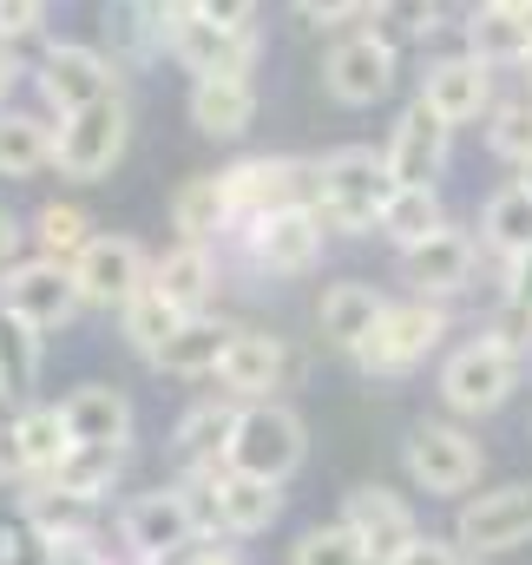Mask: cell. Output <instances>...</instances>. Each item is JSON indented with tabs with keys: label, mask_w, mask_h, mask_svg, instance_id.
I'll use <instances>...</instances> for the list:
<instances>
[{
	"label": "cell",
	"mask_w": 532,
	"mask_h": 565,
	"mask_svg": "<svg viewBox=\"0 0 532 565\" xmlns=\"http://www.w3.org/2000/svg\"><path fill=\"white\" fill-rule=\"evenodd\" d=\"M395 198V171H389V151H369V145H342L316 164V217L329 231H375L382 211Z\"/></svg>",
	"instance_id": "6da1fadb"
},
{
	"label": "cell",
	"mask_w": 532,
	"mask_h": 565,
	"mask_svg": "<svg viewBox=\"0 0 532 565\" xmlns=\"http://www.w3.org/2000/svg\"><path fill=\"white\" fill-rule=\"evenodd\" d=\"M309 454V434H302V415L283 408V402H251L237 427H231V447H224V467L237 473H257V480H289Z\"/></svg>",
	"instance_id": "7a4b0ae2"
},
{
	"label": "cell",
	"mask_w": 532,
	"mask_h": 565,
	"mask_svg": "<svg viewBox=\"0 0 532 565\" xmlns=\"http://www.w3.org/2000/svg\"><path fill=\"white\" fill-rule=\"evenodd\" d=\"M513 388H520V349L507 335H480V342L454 349L440 369V402L454 415H493Z\"/></svg>",
	"instance_id": "3957f363"
},
{
	"label": "cell",
	"mask_w": 532,
	"mask_h": 565,
	"mask_svg": "<svg viewBox=\"0 0 532 565\" xmlns=\"http://www.w3.org/2000/svg\"><path fill=\"white\" fill-rule=\"evenodd\" d=\"M126 139H132V113L126 99H99V106H79L60 119V139H53V164L66 178H106L119 158H126Z\"/></svg>",
	"instance_id": "277c9868"
},
{
	"label": "cell",
	"mask_w": 532,
	"mask_h": 565,
	"mask_svg": "<svg viewBox=\"0 0 532 565\" xmlns=\"http://www.w3.org/2000/svg\"><path fill=\"white\" fill-rule=\"evenodd\" d=\"M440 329H447V316H440L434 302H389V309L375 316V329L355 342V362H362L369 375H401V369H414V362L440 342Z\"/></svg>",
	"instance_id": "5b68a950"
},
{
	"label": "cell",
	"mask_w": 532,
	"mask_h": 565,
	"mask_svg": "<svg viewBox=\"0 0 532 565\" xmlns=\"http://www.w3.org/2000/svg\"><path fill=\"white\" fill-rule=\"evenodd\" d=\"M191 493V487H184ZM191 507H198V526H224V533H264L276 526V513H283V493H276V480H257V473H237V467H211L204 473V487L191 493Z\"/></svg>",
	"instance_id": "8992f818"
},
{
	"label": "cell",
	"mask_w": 532,
	"mask_h": 565,
	"mask_svg": "<svg viewBox=\"0 0 532 565\" xmlns=\"http://www.w3.org/2000/svg\"><path fill=\"white\" fill-rule=\"evenodd\" d=\"M407 480L434 500H454L480 480V440L447 422H427L407 434Z\"/></svg>",
	"instance_id": "52a82bcc"
},
{
	"label": "cell",
	"mask_w": 532,
	"mask_h": 565,
	"mask_svg": "<svg viewBox=\"0 0 532 565\" xmlns=\"http://www.w3.org/2000/svg\"><path fill=\"white\" fill-rule=\"evenodd\" d=\"M532 540V480H513V487H493L480 500L460 507V526H454V546L467 553H513Z\"/></svg>",
	"instance_id": "ba28073f"
},
{
	"label": "cell",
	"mask_w": 532,
	"mask_h": 565,
	"mask_svg": "<svg viewBox=\"0 0 532 565\" xmlns=\"http://www.w3.org/2000/svg\"><path fill=\"white\" fill-rule=\"evenodd\" d=\"M0 302L20 309L33 329H60V322H73V309H79L86 296H79V282H73V264L33 257V264H13V270L0 277Z\"/></svg>",
	"instance_id": "9c48e42d"
},
{
	"label": "cell",
	"mask_w": 532,
	"mask_h": 565,
	"mask_svg": "<svg viewBox=\"0 0 532 565\" xmlns=\"http://www.w3.org/2000/svg\"><path fill=\"white\" fill-rule=\"evenodd\" d=\"M73 282L86 302H106V309H126L138 289L151 282V264L132 237H93L79 257H73Z\"/></svg>",
	"instance_id": "30bf717a"
},
{
	"label": "cell",
	"mask_w": 532,
	"mask_h": 565,
	"mask_svg": "<svg viewBox=\"0 0 532 565\" xmlns=\"http://www.w3.org/2000/svg\"><path fill=\"white\" fill-rule=\"evenodd\" d=\"M191 533H198V507H191L184 487L138 493L132 507H126V546H132L138 559H171V553L191 546Z\"/></svg>",
	"instance_id": "8fae6325"
},
{
	"label": "cell",
	"mask_w": 532,
	"mask_h": 565,
	"mask_svg": "<svg viewBox=\"0 0 532 565\" xmlns=\"http://www.w3.org/2000/svg\"><path fill=\"white\" fill-rule=\"evenodd\" d=\"M322 86H329L336 106H375V99L395 86V46H389L382 33L342 40V46L329 53V66H322Z\"/></svg>",
	"instance_id": "7c38bea8"
},
{
	"label": "cell",
	"mask_w": 532,
	"mask_h": 565,
	"mask_svg": "<svg viewBox=\"0 0 532 565\" xmlns=\"http://www.w3.org/2000/svg\"><path fill=\"white\" fill-rule=\"evenodd\" d=\"M40 93H46V106L66 119V113H79V106L119 99V73H113V60L93 53V46H53L46 66H40Z\"/></svg>",
	"instance_id": "4fadbf2b"
},
{
	"label": "cell",
	"mask_w": 532,
	"mask_h": 565,
	"mask_svg": "<svg viewBox=\"0 0 532 565\" xmlns=\"http://www.w3.org/2000/svg\"><path fill=\"white\" fill-rule=\"evenodd\" d=\"M251 257L269 277H302L316 257H322V217L309 204H289V211H269V217H251Z\"/></svg>",
	"instance_id": "5bb4252c"
},
{
	"label": "cell",
	"mask_w": 532,
	"mask_h": 565,
	"mask_svg": "<svg viewBox=\"0 0 532 565\" xmlns=\"http://www.w3.org/2000/svg\"><path fill=\"white\" fill-rule=\"evenodd\" d=\"M342 526L369 546V559H375V565H389L401 546H414V540H421L414 507H407L401 493H389V487H355V493H349V507H342Z\"/></svg>",
	"instance_id": "9a60e30c"
},
{
	"label": "cell",
	"mask_w": 532,
	"mask_h": 565,
	"mask_svg": "<svg viewBox=\"0 0 532 565\" xmlns=\"http://www.w3.org/2000/svg\"><path fill=\"white\" fill-rule=\"evenodd\" d=\"M487 99H493V66H487V60H474V53H454V60L427 66V79H421V106H427V113H440L447 126L480 119V113H487Z\"/></svg>",
	"instance_id": "2e32d148"
},
{
	"label": "cell",
	"mask_w": 532,
	"mask_h": 565,
	"mask_svg": "<svg viewBox=\"0 0 532 565\" xmlns=\"http://www.w3.org/2000/svg\"><path fill=\"white\" fill-rule=\"evenodd\" d=\"M447 132H454V126L414 99V106L401 113L395 139H389V171H395V184H434L440 164H447Z\"/></svg>",
	"instance_id": "e0dca14e"
},
{
	"label": "cell",
	"mask_w": 532,
	"mask_h": 565,
	"mask_svg": "<svg viewBox=\"0 0 532 565\" xmlns=\"http://www.w3.org/2000/svg\"><path fill=\"white\" fill-rule=\"evenodd\" d=\"M171 53L198 73V79H211V73H251V33H231V26H217V20H198V13H178L171 20Z\"/></svg>",
	"instance_id": "ac0fdd59"
},
{
	"label": "cell",
	"mask_w": 532,
	"mask_h": 565,
	"mask_svg": "<svg viewBox=\"0 0 532 565\" xmlns=\"http://www.w3.org/2000/svg\"><path fill=\"white\" fill-rule=\"evenodd\" d=\"M224 198L244 217L289 211V204H302V164H289V158H251V164L224 171Z\"/></svg>",
	"instance_id": "d6986e66"
},
{
	"label": "cell",
	"mask_w": 532,
	"mask_h": 565,
	"mask_svg": "<svg viewBox=\"0 0 532 565\" xmlns=\"http://www.w3.org/2000/svg\"><path fill=\"white\" fill-rule=\"evenodd\" d=\"M283 369H289V355H283L276 335L237 329L231 349H224V362H217V382H224L231 395H244V402H269V388H283Z\"/></svg>",
	"instance_id": "ffe728a7"
},
{
	"label": "cell",
	"mask_w": 532,
	"mask_h": 565,
	"mask_svg": "<svg viewBox=\"0 0 532 565\" xmlns=\"http://www.w3.org/2000/svg\"><path fill=\"white\" fill-rule=\"evenodd\" d=\"M73 447H126L132 440V402L119 388H73L60 402Z\"/></svg>",
	"instance_id": "44dd1931"
},
{
	"label": "cell",
	"mask_w": 532,
	"mask_h": 565,
	"mask_svg": "<svg viewBox=\"0 0 532 565\" xmlns=\"http://www.w3.org/2000/svg\"><path fill=\"white\" fill-rule=\"evenodd\" d=\"M257 119V86L244 73H211L191 86V126L211 132V139H237L244 126Z\"/></svg>",
	"instance_id": "7402d4cb"
},
{
	"label": "cell",
	"mask_w": 532,
	"mask_h": 565,
	"mask_svg": "<svg viewBox=\"0 0 532 565\" xmlns=\"http://www.w3.org/2000/svg\"><path fill=\"white\" fill-rule=\"evenodd\" d=\"M407 277L421 296H454L474 282V237L467 231H434L427 244L407 250Z\"/></svg>",
	"instance_id": "603a6c76"
},
{
	"label": "cell",
	"mask_w": 532,
	"mask_h": 565,
	"mask_svg": "<svg viewBox=\"0 0 532 565\" xmlns=\"http://www.w3.org/2000/svg\"><path fill=\"white\" fill-rule=\"evenodd\" d=\"M231 335H237V329H224V322H211V316H184V322L158 342L151 369H164V375H217Z\"/></svg>",
	"instance_id": "cb8c5ba5"
},
{
	"label": "cell",
	"mask_w": 532,
	"mask_h": 565,
	"mask_svg": "<svg viewBox=\"0 0 532 565\" xmlns=\"http://www.w3.org/2000/svg\"><path fill=\"white\" fill-rule=\"evenodd\" d=\"M151 289H158L178 316H198V309L211 302V289H217V264H211V250H204V244H178L171 257H158Z\"/></svg>",
	"instance_id": "d4e9b609"
},
{
	"label": "cell",
	"mask_w": 532,
	"mask_h": 565,
	"mask_svg": "<svg viewBox=\"0 0 532 565\" xmlns=\"http://www.w3.org/2000/svg\"><path fill=\"white\" fill-rule=\"evenodd\" d=\"M389 302L369 289V282H329L322 289V309H316V322H322V335L336 342V349H349L355 355V342L375 329V316H382Z\"/></svg>",
	"instance_id": "484cf974"
},
{
	"label": "cell",
	"mask_w": 532,
	"mask_h": 565,
	"mask_svg": "<svg viewBox=\"0 0 532 565\" xmlns=\"http://www.w3.org/2000/svg\"><path fill=\"white\" fill-rule=\"evenodd\" d=\"M40 335H46V329H33L20 309L0 302V388H7V395H26V388L40 382V355H46Z\"/></svg>",
	"instance_id": "4316f807"
},
{
	"label": "cell",
	"mask_w": 532,
	"mask_h": 565,
	"mask_svg": "<svg viewBox=\"0 0 532 565\" xmlns=\"http://www.w3.org/2000/svg\"><path fill=\"white\" fill-rule=\"evenodd\" d=\"M53 126L33 113H0V178H33L40 164H53Z\"/></svg>",
	"instance_id": "83f0119b"
},
{
	"label": "cell",
	"mask_w": 532,
	"mask_h": 565,
	"mask_svg": "<svg viewBox=\"0 0 532 565\" xmlns=\"http://www.w3.org/2000/svg\"><path fill=\"white\" fill-rule=\"evenodd\" d=\"M382 231L395 237L401 250H414V244H427L434 231H447L434 184H395V198H389V211H382Z\"/></svg>",
	"instance_id": "f1b7e54d"
},
{
	"label": "cell",
	"mask_w": 532,
	"mask_h": 565,
	"mask_svg": "<svg viewBox=\"0 0 532 565\" xmlns=\"http://www.w3.org/2000/svg\"><path fill=\"white\" fill-rule=\"evenodd\" d=\"M480 237L500 250V257H532V191L526 184H513V191H500L487 211H480Z\"/></svg>",
	"instance_id": "f546056e"
},
{
	"label": "cell",
	"mask_w": 532,
	"mask_h": 565,
	"mask_svg": "<svg viewBox=\"0 0 532 565\" xmlns=\"http://www.w3.org/2000/svg\"><path fill=\"white\" fill-rule=\"evenodd\" d=\"M231 217V198H224V178H191L178 198H171V224L184 244H204L217 224Z\"/></svg>",
	"instance_id": "4dcf8cb0"
},
{
	"label": "cell",
	"mask_w": 532,
	"mask_h": 565,
	"mask_svg": "<svg viewBox=\"0 0 532 565\" xmlns=\"http://www.w3.org/2000/svg\"><path fill=\"white\" fill-rule=\"evenodd\" d=\"M26 526H40L53 546H66V540H86V533H93V500L46 487V493H33V500H26Z\"/></svg>",
	"instance_id": "1f68e13d"
},
{
	"label": "cell",
	"mask_w": 532,
	"mask_h": 565,
	"mask_svg": "<svg viewBox=\"0 0 532 565\" xmlns=\"http://www.w3.org/2000/svg\"><path fill=\"white\" fill-rule=\"evenodd\" d=\"M532 53V20H513V13H480L474 20V60H487V66H520Z\"/></svg>",
	"instance_id": "d6a6232c"
},
{
	"label": "cell",
	"mask_w": 532,
	"mask_h": 565,
	"mask_svg": "<svg viewBox=\"0 0 532 565\" xmlns=\"http://www.w3.org/2000/svg\"><path fill=\"white\" fill-rule=\"evenodd\" d=\"M113 480H119V447H73L53 467V487L60 493H79V500H99Z\"/></svg>",
	"instance_id": "836d02e7"
},
{
	"label": "cell",
	"mask_w": 532,
	"mask_h": 565,
	"mask_svg": "<svg viewBox=\"0 0 532 565\" xmlns=\"http://www.w3.org/2000/svg\"><path fill=\"white\" fill-rule=\"evenodd\" d=\"M13 427H20V447H26V467L33 473H53L73 454V434H66V415L60 408H26Z\"/></svg>",
	"instance_id": "e575fe53"
},
{
	"label": "cell",
	"mask_w": 532,
	"mask_h": 565,
	"mask_svg": "<svg viewBox=\"0 0 532 565\" xmlns=\"http://www.w3.org/2000/svg\"><path fill=\"white\" fill-rule=\"evenodd\" d=\"M231 427H237L231 408L204 402V408H191V415L178 422V454H184V460H217V454L231 447Z\"/></svg>",
	"instance_id": "d590c367"
},
{
	"label": "cell",
	"mask_w": 532,
	"mask_h": 565,
	"mask_svg": "<svg viewBox=\"0 0 532 565\" xmlns=\"http://www.w3.org/2000/svg\"><path fill=\"white\" fill-rule=\"evenodd\" d=\"M178 322H184V316H178V309H171V302H164V296H158L151 282H145L132 302H126V335H132L138 355H158V342H164V335H171Z\"/></svg>",
	"instance_id": "8d00e7d4"
},
{
	"label": "cell",
	"mask_w": 532,
	"mask_h": 565,
	"mask_svg": "<svg viewBox=\"0 0 532 565\" xmlns=\"http://www.w3.org/2000/svg\"><path fill=\"white\" fill-rule=\"evenodd\" d=\"M289 565H375V559H369V546H362L349 526H316V533L296 540Z\"/></svg>",
	"instance_id": "74e56055"
},
{
	"label": "cell",
	"mask_w": 532,
	"mask_h": 565,
	"mask_svg": "<svg viewBox=\"0 0 532 565\" xmlns=\"http://www.w3.org/2000/svg\"><path fill=\"white\" fill-rule=\"evenodd\" d=\"M40 244H46V257L73 264V257L93 244V224H86V211H73V204H46V211H40Z\"/></svg>",
	"instance_id": "f35d334b"
},
{
	"label": "cell",
	"mask_w": 532,
	"mask_h": 565,
	"mask_svg": "<svg viewBox=\"0 0 532 565\" xmlns=\"http://www.w3.org/2000/svg\"><path fill=\"white\" fill-rule=\"evenodd\" d=\"M375 7V33L401 46V40H421L427 26H434V13H440V0H369Z\"/></svg>",
	"instance_id": "ab89813d"
},
{
	"label": "cell",
	"mask_w": 532,
	"mask_h": 565,
	"mask_svg": "<svg viewBox=\"0 0 532 565\" xmlns=\"http://www.w3.org/2000/svg\"><path fill=\"white\" fill-rule=\"evenodd\" d=\"M487 145H493L500 158L526 164V158H532V99H513V106H500V113H493V126H487Z\"/></svg>",
	"instance_id": "60d3db41"
},
{
	"label": "cell",
	"mask_w": 532,
	"mask_h": 565,
	"mask_svg": "<svg viewBox=\"0 0 532 565\" xmlns=\"http://www.w3.org/2000/svg\"><path fill=\"white\" fill-rule=\"evenodd\" d=\"M0 565H53V540L40 526H13L0 533Z\"/></svg>",
	"instance_id": "b9f144b4"
},
{
	"label": "cell",
	"mask_w": 532,
	"mask_h": 565,
	"mask_svg": "<svg viewBox=\"0 0 532 565\" xmlns=\"http://www.w3.org/2000/svg\"><path fill=\"white\" fill-rule=\"evenodd\" d=\"M191 13H198V20H217V26H231V33H251L257 0H191Z\"/></svg>",
	"instance_id": "7bdbcfd3"
},
{
	"label": "cell",
	"mask_w": 532,
	"mask_h": 565,
	"mask_svg": "<svg viewBox=\"0 0 532 565\" xmlns=\"http://www.w3.org/2000/svg\"><path fill=\"white\" fill-rule=\"evenodd\" d=\"M40 13H46V0H0V40H26L40 26Z\"/></svg>",
	"instance_id": "ee69618b"
},
{
	"label": "cell",
	"mask_w": 532,
	"mask_h": 565,
	"mask_svg": "<svg viewBox=\"0 0 532 565\" xmlns=\"http://www.w3.org/2000/svg\"><path fill=\"white\" fill-rule=\"evenodd\" d=\"M389 565H467V559H460V546H447V540H427V533H421V540H414V546H401Z\"/></svg>",
	"instance_id": "f6af8a7d"
},
{
	"label": "cell",
	"mask_w": 532,
	"mask_h": 565,
	"mask_svg": "<svg viewBox=\"0 0 532 565\" xmlns=\"http://www.w3.org/2000/svg\"><path fill=\"white\" fill-rule=\"evenodd\" d=\"M369 0H296V13L302 20H316V26H342V20H355Z\"/></svg>",
	"instance_id": "bcb514c9"
},
{
	"label": "cell",
	"mask_w": 532,
	"mask_h": 565,
	"mask_svg": "<svg viewBox=\"0 0 532 565\" xmlns=\"http://www.w3.org/2000/svg\"><path fill=\"white\" fill-rule=\"evenodd\" d=\"M33 467H26V447H20V427L13 422H0V487L7 480H26Z\"/></svg>",
	"instance_id": "7dc6e473"
},
{
	"label": "cell",
	"mask_w": 532,
	"mask_h": 565,
	"mask_svg": "<svg viewBox=\"0 0 532 565\" xmlns=\"http://www.w3.org/2000/svg\"><path fill=\"white\" fill-rule=\"evenodd\" d=\"M53 565H106L86 540H66V546H53Z\"/></svg>",
	"instance_id": "c3c4849f"
},
{
	"label": "cell",
	"mask_w": 532,
	"mask_h": 565,
	"mask_svg": "<svg viewBox=\"0 0 532 565\" xmlns=\"http://www.w3.org/2000/svg\"><path fill=\"white\" fill-rule=\"evenodd\" d=\"M184 565H244V559H237L231 546H191V553H184Z\"/></svg>",
	"instance_id": "681fc988"
},
{
	"label": "cell",
	"mask_w": 532,
	"mask_h": 565,
	"mask_svg": "<svg viewBox=\"0 0 532 565\" xmlns=\"http://www.w3.org/2000/svg\"><path fill=\"white\" fill-rule=\"evenodd\" d=\"M513 302L532 316V257H520V264H513Z\"/></svg>",
	"instance_id": "f907efd6"
},
{
	"label": "cell",
	"mask_w": 532,
	"mask_h": 565,
	"mask_svg": "<svg viewBox=\"0 0 532 565\" xmlns=\"http://www.w3.org/2000/svg\"><path fill=\"white\" fill-rule=\"evenodd\" d=\"M493 13H513V20H532V0H487Z\"/></svg>",
	"instance_id": "816d5d0a"
},
{
	"label": "cell",
	"mask_w": 532,
	"mask_h": 565,
	"mask_svg": "<svg viewBox=\"0 0 532 565\" xmlns=\"http://www.w3.org/2000/svg\"><path fill=\"white\" fill-rule=\"evenodd\" d=\"M13 73H20V66H13V53H7V46H0V99H7V93H13Z\"/></svg>",
	"instance_id": "f5cc1de1"
},
{
	"label": "cell",
	"mask_w": 532,
	"mask_h": 565,
	"mask_svg": "<svg viewBox=\"0 0 532 565\" xmlns=\"http://www.w3.org/2000/svg\"><path fill=\"white\" fill-rule=\"evenodd\" d=\"M7 244H13V224H7V217H0V250H7Z\"/></svg>",
	"instance_id": "db71d44e"
},
{
	"label": "cell",
	"mask_w": 532,
	"mask_h": 565,
	"mask_svg": "<svg viewBox=\"0 0 532 565\" xmlns=\"http://www.w3.org/2000/svg\"><path fill=\"white\" fill-rule=\"evenodd\" d=\"M520 184H526V191H532V158H526V164H520Z\"/></svg>",
	"instance_id": "11a10c76"
},
{
	"label": "cell",
	"mask_w": 532,
	"mask_h": 565,
	"mask_svg": "<svg viewBox=\"0 0 532 565\" xmlns=\"http://www.w3.org/2000/svg\"><path fill=\"white\" fill-rule=\"evenodd\" d=\"M520 66H526V79H532V53H526V60H520Z\"/></svg>",
	"instance_id": "9f6ffc18"
},
{
	"label": "cell",
	"mask_w": 532,
	"mask_h": 565,
	"mask_svg": "<svg viewBox=\"0 0 532 565\" xmlns=\"http://www.w3.org/2000/svg\"><path fill=\"white\" fill-rule=\"evenodd\" d=\"M0 395H7V388H0Z\"/></svg>",
	"instance_id": "6f0895ef"
}]
</instances>
